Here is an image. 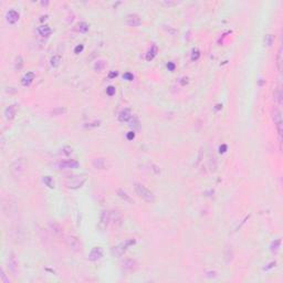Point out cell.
<instances>
[{
    "label": "cell",
    "instance_id": "obj_21",
    "mask_svg": "<svg viewBox=\"0 0 283 283\" xmlns=\"http://www.w3.org/2000/svg\"><path fill=\"white\" fill-rule=\"evenodd\" d=\"M156 54H157V47H156V45H153L151 48V50L148 51L147 55H146V60H147V61H151V60L156 57Z\"/></svg>",
    "mask_w": 283,
    "mask_h": 283
},
{
    "label": "cell",
    "instance_id": "obj_39",
    "mask_svg": "<svg viewBox=\"0 0 283 283\" xmlns=\"http://www.w3.org/2000/svg\"><path fill=\"white\" fill-rule=\"evenodd\" d=\"M134 137H135V133H134V131H131V132L127 133V135H126V138L128 139V141H132V139H134Z\"/></svg>",
    "mask_w": 283,
    "mask_h": 283
},
{
    "label": "cell",
    "instance_id": "obj_36",
    "mask_svg": "<svg viewBox=\"0 0 283 283\" xmlns=\"http://www.w3.org/2000/svg\"><path fill=\"white\" fill-rule=\"evenodd\" d=\"M100 121H94V122H91V123H87L86 127H97V126H100Z\"/></svg>",
    "mask_w": 283,
    "mask_h": 283
},
{
    "label": "cell",
    "instance_id": "obj_15",
    "mask_svg": "<svg viewBox=\"0 0 283 283\" xmlns=\"http://www.w3.org/2000/svg\"><path fill=\"white\" fill-rule=\"evenodd\" d=\"M34 76L35 74L33 72H27L22 76V79H21V83H22L23 86H28V85L32 83L33 80H34Z\"/></svg>",
    "mask_w": 283,
    "mask_h": 283
},
{
    "label": "cell",
    "instance_id": "obj_13",
    "mask_svg": "<svg viewBox=\"0 0 283 283\" xmlns=\"http://www.w3.org/2000/svg\"><path fill=\"white\" fill-rule=\"evenodd\" d=\"M16 113H17L16 105H9V106H7L6 109H5V111H3V115H5L6 119H8V121H11V119H15Z\"/></svg>",
    "mask_w": 283,
    "mask_h": 283
},
{
    "label": "cell",
    "instance_id": "obj_1",
    "mask_svg": "<svg viewBox=\"0 0 283 283\" xmlns=\"http://www.w3.org/2000/svg\"><path fill=\"white\" fill-rule=\"evenodd\" d=\"M134 189H135V193L138 195V197H141L145 201H147V203H154L155 201V195L149 189H147L143 184L135 183Z\"/></svg>",
    "mask_w": 283,
    "mask_h": 283
},
{
    "label": "cell",
    "instance_id": "obj_9",
    "mask_svg": "<svg viewBox=\"0 0 283 283\" xmlns=\"http://www.w3.org/2000/svg\"><path fill=\"white\" fill-rule=\"evenodd\" d=\"M137 268H138V263L134 259H126L122 262V269L125 272H133Z\"/></svg>",
    "mask_w": 283,
    "mask_h": 283
},
{
    "label": "cell",
    "instance_id": "obj_11",
    "mask_svg": "<svg viewBox=\"0 0 283 283\" xmlns=\"http://www.w3.org/2000/svg\"><path fill=\"white\" fill-rule=\"evenodd\" d=\"M102 257H103V249L101 247H94L89 253V260L90 261H97Z\"/></svg>",
    "mask_w": 283,
    "mask_h": 283
},
{
    "label": "cell",
    "instance_id": "obj_4",
    "mask_svg": "<svg viewBox=\"0 0 283 283\" xmlns=\"http://www.w3.org/2000/svg\"><path fill=\"white\" fill-rule=\"evenodd\" d=\"M85 181H86V177L85 176H73L65 180V186L68 188H71V189H77Z\"/></svg>",
    "mask_w": 283,
    "mask_h": 283
},
{
    "label": "cell",
    "instance_id": "obj_31",
    "mask_svg": "<svg viewBox=\"0 0 283 283\" xmlns=\"http://www.w3.org/2000/svg\"><path fill=\"white\" fill-rule=\"evenodd\" d=\"M51 229H52V232H53L54 235H58V233H60V231H61L60 226H59L58 223H55V222L51 223Z\"/></svg>",
    "mask_w": 283,
    "mask_h": 283
},
{
    "label": "cell",
    "instance_id": "obj_44",
    "mask_svg": "<svg viewBox=\"0 0 283 283\" xmlns=\"http://www.w3.org/2000/svg\"><path fill=\"white\" fill-rule=\"evenodd\" d=\"M219 149H220V151H219L220 153H225L226 149H227V146H226V145H222V146H220V148H219Z\"/></svg>",
    "mask_w": 283,
    "mask_h": 283
},
{
    "label": "cell",
    "instance_id": "obj_47",
    "mask_svg": "<svg viewBox=\"0 0 283 283\" xmlns=\"http://www.w3.org/2000/svg\"><path fill=\"white\" fill-rule=\"evenodd\" d=\"M109 76L111 77V79H112V77L117 76V72H115V71H114V72H111V73H109Z\"/></svg>",
    "mask_w": 283,
    "mask_h": 283
},
{
    "label": "cell",
    "instance_id": "obj_24",
    "mask_svg": "<svg viewBox=\"0 0 283 283\" xmlns=\"http://www.w3.org/2000/svg\"><path fill=\"white\" fill-rule=\"evenodd\" d=\"M105 65H106L105 61H103V60H99V61H96L95 63H94L93 69H94V71H96V72H101V71L104 70Z\"/></svg>",
    "mask_w": 283,
    "mask_h": 283
},
{
    "label": "cell",
    "instance_id": "obj_37",
    "mask_svg": "<svg viewBox=\"0 0 283 283\" xmlns=\"http://www.w3.org/2000/svg\"><path fill=\"white\" fill-rule=\"evenodd\" d=\"M123 77H124L125 80H127V81H133V80H134V75H133L132 73H129V72H127V73L124 74V75H123Z\"/></svg>",
    "mask_w": 283,
    "mask_h": 283
},
{
    "label": "cell",
    "instance_id": "obj_29",
    "mask_svg": "<svg viewBox=\"0 0 283 283\" xmlns=\"http://www.w3.org/2000/svg\"><path fill=\"white\" fill-rule=\"evenodd\" d=\"M280 246H281V240H280V239L274 240V241L271 243V251H272L273 253H277L278 250L280 249Z\"/></svg>",
    "mask_w": 283,
    "mask_h": 283
},
{
    "label": "cell",
    "instance_id": "obj_28",
    "mask_svg": "<svg viewBox=\"0 0 283 283\" xmlns=\"http://www.w3.org/2000/svg\"><path fill=\"white\" fill-rule=\"evenodd\" d=\"M22 67H23V58L21 55H18L16 58V61H15V69L17 71H19L22 69Z\"/></svg>",
    "mask_w": 283,
    "mask_h": 283
},
{
    "label": "cell",
    "instance_id": "obj_38",
    "mask_svg": "<svg viewBox=\"0 0 283 283\" xmlns=\"http://www.w3.org/2000/svg\"><path fill=\"white\" fill-rule=\"evenodd\" d=\"M83 49H84V45H83V44H79V45L76 47V48L74 49V53H76V54H79L80 52L83 51Z\"/></svg>",
    "mask_w": 283,
    "mask_h": 283
},
{
    "label": "cell",
    "instance_id": "obj_19",
    "mask_svg": "<svg viewBox=\"0 0 283 283\" xmlns=\"http://www.w3.org/2000/svg\"><path fill=\"white\" fill-rule=\"evenodd\" d=\"M67 113V109L63 107V106H58V107H54V109L51 111V115L52 116H60L63 115Z\"/></svg>",
    "mask_w": 283,
    "mask_h": 283
},
{
    "label": "cell",
    "instance_id": "obj_22",
    "mask_svg": "<svg viewBox=\"0 0 283 283\" xmlns=\"http://www.w3.org/2000/svg\"><path fill=\"white\" fill-rule=\"evenodd\" d=\"M89 24L86 22H79L76 24V30L81 33H86L89 31Z\"/></svg>",
    "mask_w": 283,
    "mask_h": 283
},
{
    "label": "cell",
    "instance_id": "obj_18",
    "mask_svg": "<svg viewBox=\"0 0 283 283\" xmlns=\"http://www.w3.org/2000/svg\"><path fill=\"white\" fill-rule=\"evenodd\" d=\"M38 32L40 35H42V37H49V35L51 34V29H50V27L49 26H41L38 28Z\"/></svg>",
    "mask_w": 283,
    "mask_h": 283
},
{
    "label": "cell",
    "instance_id": "obj_42",
    "mask_svg": "<svg viewBox=\"0 0 283 283\" xmlns=\"http://www.w3.org/2000/svg\"><path fill=\"white\" fill-rule=\"evenodd\" d=\"M275 264H277V262L275 261H273V262H271L268 267H265L264 268V270H269V269H271V268H273V267H275Z\"/></svg>",
    "mask_w": 283,
    "mask_h": 283
},
{
    "label": "cell",
    "instance_id": "obj_20",
    "mask_svg": "<svg viewBox=\"0 0 283 283\" xmlns=\"http://www.w3.org/2000/svg\"><path fill=\"white\" fill-rule=\"evenodd\" d=\"M117 195H119V196L121 197L123 200H125L126 203H133V199L128 196V195H127V194H126V191H124L123 189H119V190H117Z\"/></svg>",
    "mask_w": 283,
    "mask_h": 283
},
{
    "label": "cell",
    "instance_id": "obj_46",
    "mask_svg": "<svg viewBox=\"0 0 283 283\" xmlns=\"http://www.w3.org/2000/svg\"><path fill=\"white\" fill-rule=\"evenodd\" d=\"M164 5H166V6H174V5H176L177 2H171V1H166V2H163Z\"/></svg>",
    "mask_w": 283,
    "mask_h": 283
},
{
    "label": "cell",
    "instance_id": "obj_25",
    "mask_svg": "<svg viewBox=\"0 0 283 283\" xmlns=\"http://www.w3.org/2000/svg\"><path fill=\"white\" fill-rule=\"evenodd\" d=\"M42 180L45 184V186H48L49 188H51V189L54 188V180H53V178L51 176H44Z\"/></svg>",
    "mask_w": 283,
    "mask_h": 283
},
{
    "label": "cell",
    "instance_id": "obj_12",
    "mask_svg": "<svg viewBox=\"0 0 283 283\" xmlns=\"http://www.w3.org/2000/svg\"><path fill=\"white\" fill-rule=\"evenodd\" d=\"M79 166H80L79 161H74V159H67V161H63L59 164V167L61 169H74Z\"/></svg>",
    "mask_w": 283,
    "mask_h": 283
},
{
    "label": "cell",
    "instance_id": "obj_34",
    "mask_svg": "<svg viewBox=\"0 0 283 283\" xmlns=\"http://www.w3.org/2000/svg\"><path fill=\"white\" fill-rule=\"evenodd\" d=\"M106 94H107L109 96H113V95L115 94V87L113 86V85L107 86L106 87Z\"/></svg>",
    "mask_w": 283,
    "mask_h": 283
},
{
    "label": "cell",
    "instance_id": "obj_32",
    "mask_svg": "<svg viewBox=\"0 0 283 283\" xmlns=\"http://www.w3.org/2000/svg\"><path fill=\"white\" fill-rule=\"evenodd\" d=\"M0 280H1V282H3V283H9L10 282V280L7 278V275H6V273H5V271H3V269H1L0 270Z\"/></svg>",
    "mask_w": 283,
    "mask_h": 283
},
{
    "label": "cell",
    "instance_id": "obj_40",
    "mask_svg": "<svg viewBox=\"0 0 283 283\" xmlns=\"http://www.w3.org/2000/svg\"><path fill=\"white\" fill-rule=\"evenodd\" d=\"M206 275L208 278H216L217 277V272H216V271H208L206 273Z\"/></svg>",
    "mask_w": 283,
    "mask_h": 283
},
{
    "label": "cell",
    "instance_id": "obj_16",
    "mask_svg": "<svg viewBox=\"0 0 283 283\" xmlns=\"http://www.w3.org/2000/svg\"><path fill=\"white\" fill-rule=\"evenodd\" d=\"M7 20L9 23H16L19 20V12L15 9H11L7 12Z\"/></svg>",
    "mask_w": 283,
    "mask_h": 283
},
{
    "label": "cell",
    "instance_id": "obj_2",
    "mask_svg": "<svg viewBox=\"0 0 283 283\" xmlns=\"http://www.w3.org/2000/svg\"><path fill=\"white\" fill-rule=\"evenodd\" d=\"M135 242H136L135 239H127V240H125L124 242H121V243H119V245L114 246V247L112 248V250H111L113 257L114 258H121L123 254L125 253L126 250H127L131 246L135 245Z\"/></svg>",
    "mask_w": 283,
    "mask_h": 283
},
{
    "label": "cell",
    "instance_id": "obj_27",
    "mask_svg": "<svg viewBox=\"0 0 283 283\" xmlns=\"http://www.w3.org/2000/svg\"><path fill=\"white\" fill-rule=\"evenodd\" d=\"M60 63H61V57H60V55H53L51 58V60H50V64H51V67H53V68L59 67Z\"/></svg>",
    "mask_w": 283,
    "mask_h": 283
},
{
    "label": "cell",
    "instance_id": "obj_8",
    "mask_svg": "<svg viewBox=\"0 0 283 283\" xmlns=\"http://www.w3.org/2000/svg\"><path fill=\"white\" fill-rule=\"evenodd\" d=\"M109 221H111V213H109V211H107V210H103L100 217L99 228H100L102 231H104V230L107 228Z\"/></svg>",
    "mask_w": 283,
    "mask_h": 283
},
{
    "label": "cell",
    "instance_id": "obj_35",
    "mask_svg": "<svg viewBox=\"0 0 283 283\" xmlns=\"http://www.w3.org/2000/svg\"><path fill=\"white\" fill-rule=\"evenodd\" d=\"M274 96H275V99L278 100V102H279V104L282 103V92H281L280 89H278L277 92L274 93Z\"/></svg>",
    "mask_w": 283,
    "mask_h": 283
},
{
    "label": "cell",
    "instance_id": "obj_7",
    "mask_svg": "<svg viewBox=\"0 0 283 283\" xmlns=\"http://www.w3.org/2000/svg\"><path fill=\"white\" fill-rule=\"evenodd\" d=\"M92 166H93V168L99 169V171H105V169H107L109 167V164L106 158L96 157L92 161Z\"/></svg>",
    "mask_w": 283,
    "mask_h": 283
},
{
    "label": "cell",
    "instance_id": "obj_33",
    "mask_svg": "<svg viewBox=\"0 0 283 283\" xmlns=\"http://www.w3.org/2000/svg\"><path fill=\"white\" fill-rule=\"evenodd\" d=\"M200 57V52L199 50H197V49H194L193 50V53H191V60L193 61H196V60H198Z\"/></svg>",
    "mask_w": 283,
    "mask_h": 283
},
{
    "label": "cell",
    "instance_id": "obj_5",
    "mask_svg": "<svg viewBox=\"0 0 283 283\" xmlns=\"http://www.w3.org/2000/svg\"><path fill=\"white\" fill-rule=\"evenodd\" d=\"M65 242L68 247L74 252H81L82 251V243L75 236H67L65 237Z\"/></svg>",
    "mask_w": 283,
    "mask_h": 283
},
{
    "label": "cell",
    "instance_id": "obj_23",
    "mask_svg": "<svg viewBox=\"0 0 283 283\" xmlns=\"http://www.w3.org/2000/svg\"><path fill=\"white\" fill-rule=\"evenodd\" d=\"M139 124H141V123H139L138 119H137L136 116H132V119H129V126L133 128V131H134V129H139V127H141Z\"/></svg>",
    "mask_w": 283,
    "mask_h": 283
},
{
    "label": "cell",
    "instance_id": "obj_45",
    "mask_svg": "<svg viewBox=\"0 0 283 283\" xmlns=\"http://www.w3.org/2000/svg\"><path fill=\"white\" fill-rule=\"evenodd\" d=\"M63 149L65 151H64L65 154H70V153H72V148H70V147H64Z\"/></svg>",
    "mask_w": 283,
    "mask_h": 283
},
{
    "label": "cell",
    "instance_id": "obj_17",
    "mask_svg": "<svg viewBox=\"0 0 283 283\" xmlns=\"http://www.w3.org/2000/svg\"><path fill=\"white\" fill-rule=\"evenodd\" d=\"M272 119H273L274 124H278V123L282 122V115H281V112L278 109H272Z\"/></svg>",
    "mask_w": 283,
    "mask_h": 283
},
{
    "label": "cell",
    "instance_id": "obj_43",
    "mask_svg": "<svg viewBox=\"0 0 283 283\" xmlns=\"http://www.w3.org/2000/svg\"><path fill=\"white\" fill-rule=\"evenodd\" d=\"M180 83H181V85H186L188 83V77H183L181 81H180Z\"/></svg>",
    "mask_w": 283,
    "mask_h": 283
},
{
    "label": "cell",
    "instance_id": "obj_3",
    "mask_svg": "<svg viewBox=\"0 0 283 283\" xmlns=\"http://www.w3.org/2000/svg\"><path fill=\"white\" fill-rule=\"evenodd\" d=\"M26 166H27L26 161H24L23 158H19V159H16V161L11 164L10 171H11V173H12L13 176L18 178V177H20L23 173H24V171H26Z\"/></svg>",
    "mask_w": 283,
    "mask_h": 283
},
{
    "label": "cell",
    "instance_id": "obj_26",
    "mask_svg": "<svg viewBox=\"0 0 283 283\" xmlns=\"http://www.w3.org/2000/svg\"><path fill=\"white\" fill-rule=\"evenodd\" d=\"M282 61H283L282 48H280V50H279L278 55H277V68H278V70H279V72H281V70H282Z\"/></svg>",
    "mask_w": 283,
    "mask_h": 283
},
{
    "label": "cell",
    "instance_id": "obj_14",
    "mask_svg": "<svg viewBox=\"0 0 283 283\" xmlns=\"http://www.w3.org/2000/svg\"><path fill=\"white\" fill-rule=\"evenodd\" d=\"M132 112H131V109H122L121 112H119V122H129V119H132Z\"/></svg>",
    "mask_w": 283,
    "mask_h": 283
},
{
    "label": "cell",
    "instance_id": "obj_41",
    "mask_svg": "<svg viewBox=\"0 0 283 283\" xmlns=\"http://www.w3.org/2000/svg\"><path fill=\"white\" fill-rule=\"evenodd\" d=\"M167 69H168L169 71H174V70H175V64L173 63V62H168Z\"/></svg>",
    "mask_w": 283,
    "mask_h": 283
},
{
    "label": "cell",
    "instance_id": "obj_30",
    "mask_svg": "<svg viewBox=\"0 0 283 283\" xmlns=\"http://www.w3.org/2000/svg\"><path fill=\"white\" fill-rule=\"evenodd\" d=\"M274 41V35L273 34H267L264 37V44L267 47H271Z\"/></svg>",
    "mask_w": 283,
    "mask_h": 283
},
{
    "label": "cell",
    "instance_id": "obj_6",
    "mask_svg": "<svg viewBox=\"0 0 283 283\" xmlns=\"http://www.w3.org/2000/svg\"><path fill=\"white\" fill-rule=\"evenodd\" d=\"M7 265H8V269L11 273H13V275H17V272H18V268H19V261L17 259V257L13 253L9 254V258H8V261H7Z\"/></svg>",
    "mask_w": 283,
    "mask_h": 283
},
{
    "label": "cell",
    "instance_id": "obj_10",
    "mask_svg": "<svg viewBox=\"0 0 283 283\" xmlns=\"http://www.w3.org/2000/svg\"><path fill=\"white\" fill-rule=\"evenodd\" d=\"M142 20L138 15L136 13H129L125 18V23L129 27H138L141 24Z\"/></svg>",
    "mask_w": 283,
    "mask_h": 283
}]
</instances>
